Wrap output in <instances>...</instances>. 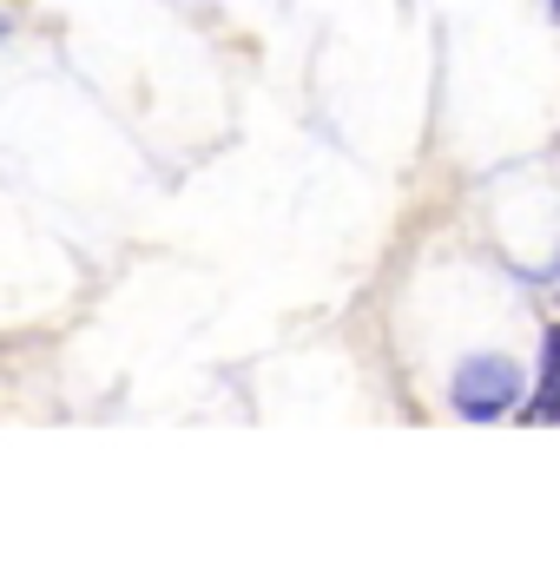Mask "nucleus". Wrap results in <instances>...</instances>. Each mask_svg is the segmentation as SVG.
I'll return each instance as SVG.
<instances>
[{"instance_id":"f257e3e1","label":"nucleus","mask_w":560,"mask_h":567,"mask_svg":"<svg viewBox=\"0 0 560 567\" xmlns=\"http://www.w3.org/2000/svg\"><path fill=\"white\" fill-rule=\"evenodd\" d=\"M515 396H521V370L508 357H475L455 370V410L475 423H495L501 410H515Z\"/></svg>"},{"instance_id":"f03ea898","label":"nucleus","mask_w":560,"mask_h":567,"mask_svg":"<svg viewBox=\"0 0 560 567\" xmlns=\"http://www.w3.org/2000/svg\"><path fill=\"white\" fill-rule=\"evenodd\" d=\"M541 416H560V330L548 337V377H541Z\"/></svg>"}]
</instances>
